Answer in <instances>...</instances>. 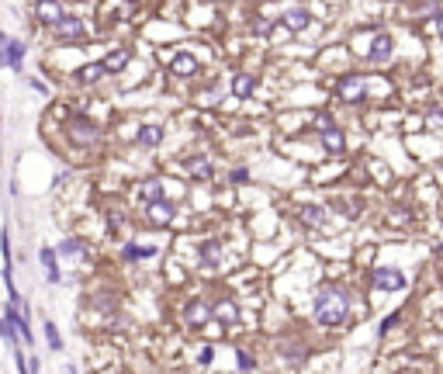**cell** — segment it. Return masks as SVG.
<instances>
[{
    "label": "cell",
    "mask_w": 443,
    "mask_h": 374,
    "mask_svg": "<svg viewBox=\"0 0 443 374\" xmlns=\"http://www.w3.org/2000/svg\"><path fill=\"white\" fill-rule=\"evenodd\" d=\"M350 312H354V298L343 284H322L312 298V319L322 326V329H340L350 322Z\"/></svg>",
    "instance_id": "1"
},
{
    "label": "cell",
    "mask_w": 443,
    "mask_h": 374,
    "mask_svg": "<svg viewBox=\"0 0 443 374\" xmlns=\"http://www.w3.org/2000/svg\"><path fill=\"white\" fill-rule=\"evenodd\" d=\"M59 132H63L66 146H73V149H80V153H93V149L104 142V128H100L90 114H80V111L66 114V121H63Z\"/></svg>",
    "instance_id": "2"
},
{
    "label": "cell",
    "mask_w": 443,
    "mask_h": 374,
    "mask_svg": "<svg viewBox=\"0 0 443 374\" xmlns=\"http://www.w3.org/2000/svg\"><path fill=\"white\" fill-rule=\"evenodd\" d=\"M45 35H49L56 45H84L90 38V28L80 14H66V17H63L59 24H52Z\"/></svg>",
    "instance_id": "3"
},
{
    "label": "cell",
    "mask_w": 443,
    "mask_h": 374,
    "mask_svg": "<svg viewBox=\"0 0 443 374\" xmlns=\"http://www.w3.org/2000/svg\"><path fill=\"white\" fill-rule=\"evenodd\" d=\"M24 59H28V42L24 38H14L7 31H0V70L21 77L24 73Z\"/></svg>",
    "instance_id": "4"
},
{
    "label": "cell",
    "mask_w": 443,
    "mask_h": 374,
    "mask_svg": "<svg viewBox=\"0 0 443 374\" xmlns=\"http://www.w3.org/2000/svg\"><path fill=\"white\" fill-rule=\"evenodd\" d=\"M333 94H336L343 104H363L367 94H370V87H367V77H363V73H343V77L333 84Z\"/></svg>",
    "instance_id": "5"
},
{
    "label": "cell",
    "mask_w": 443,
    "mask_h": 374,
    "mask_svg": "<svg viewBox=\"0 0 443 374\" xmlns=\"http://www.w3.org/2000/svg\"><path fill=\"white\" fill-rule=\"evenodd\" d=\"M174 218H177V201H170V197L142 204V225L146 229H167Z\"/></svg>",
    "instance_id": "6"
},
{
    "label": "cell",
    "mask_w": 443,
    "mask_h": 374,
    "mask_svg": "<svg viewBox=\"0 0 443 374\" xmlns=\"http://www.w3.org/2000/svg\"><path fill=\"white\" fill-rule=\"evenodd\" d=\"M66 14L70 10H66L63 0H31V24L42 28V31H49L52 24H59Z\"/></svg>",
    "instance_id": "7"
},
{
    "label": "cell",
    "mask_w": 443,
    "mask_h": 374,
    "mask_svg": "<svg viewBox=\"0 0 443 374\" xmlns=\"http://www.w3.org/2000/svg\"><path fill=\"white\" fill-rule=\"evenodd\" d=\"M180 319H183L187 329H204V326H211V301H208V298H187Z\"/></svg>",
    "instance_id": "8"
},
{
    "label": "cell",
    "mask_w": 443,
    "mask_h": 374,
    "mask_svg": "<svg viewBox=\"0 0 443 374\" xmlns=\"http://www.w3.org/2000/svg\"><path fill=\"white\" fill-rule=\"evenodd\" d=\"M391 56H395V38H391L388 31H377V28H374V42H370V49L363 52V63H370V66H384Z\"/></svg>",
    "instance_id": "9"
},
{
    "label": "cell",
    "mask_w": 443,
    "mask_h": 374,
    "mask_svg": "<svg viewBox=\"0 0 443 374\" xmlns=\"http://www.w3.org/2000/svg\"><path fill=\"white\" fill-rule=\"evenodd\" d=\"M38 267H42V274H45V280L49 284H63V260H59V253H56V246H49V243H42L38 246Z\"/></svg>",
    "instance_id": "10"
},
{
    "label": "cell",
    "mask_w": 443,
    "mask_h": 374,
    "mask_svg": "<svg viewBox=\"0 0 443 374\" xmlns=\"http://www.w3.org/2000/svg\"><path fill=\"white\" fill-rule=\"evenodd\" d=\"M163 139H167V128H163L160 121H142V125L135 128V135H132V142H135L139 149H160Z\"/></svg>",
    "instance_id": "11"
},
{
    "label": "cell",
    "mask_w": 443,
    "mask_h": 374,
    "mask_svg": "<svg viewBox=\"0 0 443 374\" xmlns=\"http://www.w3.org/2000/svg\"><path fill=\"white\" fill-rule=\"evenodd\" d=\"M370 284L377 287V291H402L409 278L398 271V267H374L370 271Z\"/></svg>",
    "instance_id": "12"
},
{
    "label": "cell",
    "mask_w": 443,
    "mask_h": 374,
    "mask_svg": "<svg viewBox=\"0 0 443 374\" xmlns=\"http://www.w3.org/2000/svg\"><path fill=\"white\" fill-rule=\"evenodd\" d=\"M104 77H107V70H104V63H100V59H93V63H84V66H77V70L70 73V80H73L77 87H84V91L97 87Z\"/></svg>",
    "instance_id": "13"
},
{
    "label": "cell",
    "mask_w": 443,
    "mask_h": 374,
    "mask_svg": "<svg viewBox=\"0 0 443 374\" xmlns=\"http://www.w3.org/2000/svg\"><path fill=\"white\" fill-rule=\"evenodd\" d=\"M56 253H59V260H73V264L90 260V246L80 239V236H63V239L56 243Z\"/></svg>",
    "instance_id": "14"
},
{
    "label": "cell",
    "mask_w": 443,
    "mask_h": 374,
    "mask_svg": "<svg viewBox=\"0 0 443 374\" xmlns=\"http://www.w3.org/2000/svg\"><path fill=\"white\" fill-rule=\"evenodd\" d=\"M280 21H284V28H287L291 35H298V31H305V28L312 24V10H308L305 3H291V7H284Z\"/></svg>",
    "instance_id": "15"
},
{
    "label": "cell",
    "mask_w": 443,
    "mask_h": 374,
    "mask_svg": "<svg viewBox=\"0 0 443 374\" xmlns=\"http://www.w3.org/2000/svg\"><path fill=\"white\" fill-rule=\"evenodd\" d=\"M298 222H301L305 229H326V225H329V208L319 204V201H308V204H301Z\"/></svg>",
    "instance_id": "16"
},
{
    "label": "cell",
    "mask_w": 443,
    "mask_h": 374,
    "mask_svg": "<svg viewBox=\"0 0 443 374\" xmlns=\"http://www.w3.org/2000/svg\"><path fill=\"white\" fill-rule=\"evenodd\" d=\"M100 63H104V70H107V77H118V73H125V66L132 63V49H128V45H118V49H107V52L100 56Z\"/></svg>",
    "instance_id": "17"
},
{
    "label": "cell",
    "mask_w": 443,
    "mask_h": 374,
    "mask_svg": "<svg viewBox=\"0 0 443 374\" xmlns=\"http://www.w3.org/2000/svg\"><path fill=\"white\" fill-rule=\"evenodd\" d=\"M315 135H319V146H322L326 153H333V156L347 153V135L336 128V121H333V125H326V128H319Z\"/></svg>",
    "instance_id": "18"
},
{
    "label": "cell",
    "mask_w": 443,
    "mask_h": 374,
    "mask_svg": "<svg viewBox=\"0 0 443 374\" xmlns=\"http://www.w3.org/2000/svg\"><path fill=\"white\" fill-rule=\"evenodd\" d=\"M3 322H7V326H14V329L21 333V343H24V347H31V343H35V329H31V319H28V315H21L14 305H7V308H3Z\"/></svg>",
    "instance_id": "19"
},
{
    "label": "cell",
    "mask_w": 443,
    "mask_h": 374,
    "mask_svg": "<svg viewBox=\"0 0 443 374\" xmlns=\"http://www.w3.org/2000/svg\"><path fill=\"white\" fill-rule=\"evenodd\" d=\"M222 257H225V246H222L218 239H204V243L197 246V264H201L204 271H215V267L222 264Z\"/></svg>",
    "instance_id": "20"
},
{
    "label": "cell",
    "mask_w": 443,
    "mask_h": 374,
    "mask_svg": "<svg viewBox=\"0 0 443 374\" xmlns=\"http://www.w3.org/2000/svg\"><path fill=\"white\" fill-rule=\"evenodd\" d=\"M211 319L222 322L225 329H232V326L239 322V305H236V298H218V301L211 305Z\"/></svg>",
    "instance_id": "21"
},
{
    "label": "cell",
    "mask_w": 443,
    "mask_h": 374,
    "mask_svg": "<svg viewBox=\"0 0 443 374\" xmlns=\"http://www.w3.org/2000/svg\"><path fill=\"white\" fill-rule=\"evenodd\" d=\"M135 197H139L142 204L160 201V197H167V184H163L160 177H142V181L135 184Z\"/></svg>",
    "instance_id": "22"
},
{
    "label": "cell",
    "mask_w": 443,
    "mask_h": 374,
    "mask_svg": "<svg viewBox=\"0 0 443 374\" xmlns=\"http://www.w3.org/2000/svg\"><path fill=\"white\" fill-rule=\"evenodd\" d=\"M170 73H174V77H194V73H197V56L187 52V49L174 52V56H170Z\"/></svg>",
    "instance_id": "23"
},
{
    "label": "cell",
    "mask_w": 443,
    "mask_h": 374,
    "mask_svg": "<svg viewBox=\"0 0 443 374\" xmlns=\"http://www.w3.org/2000/svg\"><path fill=\"white\" fill-rule=\"evenodd\" d=\"M183 167H187V177H194V181H211V174H215V163H211L204 153L190 156Z\"/></svg>",
    "instance_id": "24"
},
{
    "label": "cell",
    "mask_w": 443,
    "mask_h": 374,
    "mask_svg": "<svg viewBox=\"0 0 443 374\" xmlns=\"http://www.w3.org/2000/svg\"><path fill=\"white\" fill-rule=\"evenodd\" d=\"M118 257H121V264H139V260H153V257H156V246H139V243H121Z\"/></svg>",
    "instance_id": "25"
},
{
    "label": "cell",
    "mask_w": 443,
    "mask_h": 374,
    "mask_svg": "<svg viewBox=\"0 0 443 374\" xmlns=\"http://www.w3.org/2000/svg\"><path fill=\"white\" fill-rule=\"evenodd\" d=\"M42 336H45V347H49L52 354H63V333H59V326H56L52 319L42 322Z\"/></svg>",
    "instance_id": "26"
},
{
    "label": "cell",
    "mask_w": 443,
    "mask_h": 374,
    "mask_svg": "<svg viewBox=\"0 0 443 374\" xmlns=\"http://www.w3.org/2000/svg\"><path fill=\"white\" fill-rule=\"evenodd\" d=\"M253 91H257V77H253V73H236V77H232V94H236L239 100H246Z\"/></svg>",
    "instance_id": "27"
},
{
    "label": "cell",
    "mask_w": 443,
    "mask_h": 374,
    "mask_svg": "<svg viewBox=\"0 0 443 374\" xmlns=\"http://www.w3.org/2000/svg\"><path fill=\"white\" fill-rule=\"evenodd\" d=\"M0 257H3V271H14V246H10V229H0Z\"/></svg>",
    "instance_id": "28"
},
{
    "label": "cell",
    "mask_w": 443,
    "mask_h": 374,
    "mask_svg": "<svg viewBox=\"0 0 443 374\" xmlns=\"http://www.w3.org/2000/svg\"><path fill=\"white\" fill-rule=\"evenodd\" d=\"M305 357H308V347H301V343H284V361H287L291 368L305 364Z\"/></svg>",
    "instance_id": "29"
},
{
    "label": "cell",
    "mask_w": 443,
    "mask_h": 374,
    "mask_svg": "<svg viewBox=\"0 0 443 374\" xmlns=\"http://www.w3.org/2000/svg\"><path fill=\"white\" fill-rule=\"evenodd\" d=\"M426 128L443 132V104H430V111H426Z\"/></svg>",
    "instance_id": "30"
},
{
    "label": "cell",
    "mask_w": 443,
    "mask_h": 374,
    "mask_svg": "<svg viewBox=\"0 0 443 374\" xmlns=\"http://www.w3.org/2000/svg\"><path fill=\"white\" fill-rule=\"evenodd\" d=\"M398 322H402V312H398V308H395V312H388V315L377 322V336H388V333H391Z\"/></svg>",
    "instance_id": "31"
},
{
    "label": "cell",
    "mask_w": 443,
    "mask_h": 374,
    "mask_svg": "<svg viewBox=\"0 0 443 374\" xmlns=\"http://www.w3.org/2000/svg\"><path fill=\"white\" fill-rule=\"evenodd\" d=\"M236 364H239V371H253V368H257V357H253V350L239 347V350H236Z\"/></svg>",
    "instance_id": "32"
},
{
    "label": "cell",
    "mask_w": 443,
    "mask_h": 374,
    "mask_svg": "<svg viewBox=\"0 0 443 374\" xmlns=\"http://www.w3.org/2000/svg\"><path fill=\"white\" fill-rule=\"evenodd\" d=\"M336 208H340V211H343V215H347V218H356V215H360V208H363V204H360V201H356V197H340V201H336Z\"/></svg>",
    "instance_id": "33"
},
{
    "label": "cell",
    "mask_w": 443,
    "mask_h": 374,
    "mask_svg": "<svg viewBox=\"0 0 443 374\" xmlns=\"http://www.w3.org/2000/svg\"><path fill=\"white\" fill-rule=\"evenodd\" d=\"M250 28H253V35H270V31H273V21H270V17H264V14H257Z\"/></svg>",
    "instance_id": "34"
},
{
    "label": "cell",
    "mask_w": 443,
    "mask_h": 374,
    "mask_svg": "<svg viewBox=\"0 0 443 374\" xmlns=\"http://www.w3.org/2000/svg\"><path fill=\"white\" fill-rule=\"evenodd\" d=\"M211 361H215V347H211V343H204V347L197 350V364H201V368H208Z\"/></svg>",
    "instance_id": "35"
},
{
    "label": "cell",
    "mask_w": 443,
    "mask_h": 374,
    "mask_svg": "<svg viewBox=\"0 0 443 374\" xmlns=\"http://www.w3.org/2000/svg\"><path fill=\"white\" fill-rule=\"evenodd\" d=\"M28 87H31V91L35 94H42V97H49V84H45V80H38V77H28Z\"/></svg>",
    "instance_id": "36"
},
{
    "label": "cell",
    "mask_w": 443,
    "mask_h": 374,
    "mask_svg": "<svg viewBox=\"0 0 443 374\" xmlns=\"http://www.w3.org/2000/svg\"><path fill=\"white\" fill-rule=\"evenodd\" d=\"M229 181H232V184H246V181H250V170H246V167H236V170L229 174Z\"/></svg>",
    "instance_id": "37"
},
{
    "label": "cell",
    "mask_w": 443,
    "mask_h": 374,
    "mask_svg": "<svg viewBox=\"0 0 443 374\" xmlns=\"http://www.w3.org/2000/svg\"><path fill=\"white\" fill-rule=\"evenodd\" d=\"M14 364H17V374H31V371H28V361H24V350H21V347L14 350Z\"/></svg>",
    "instance_id": "38"
},
{
    "label": "cell",
    "mask_w": 443,
    "mask_h": 374,
    "mask_svg": "<svg viewBox=\"0 0 443 374\" xmlns=\"http://www.w3.org/2000/svg\"><path fill=\"white\" fill-rule=\"evenodd\" d=\"M70 177H73L70 170H59V174H56V181H52V187H63L66 181H70Z\"/></svg>",
    "instance_id": "39"
},
{
    "label": "cell",
    "mask_w": 443,
    "mask_h": 374,
    "mask_svg": "<svg viewBox=\"0 0 443 374\" xmlns=\"http://www.w3.org/2000/svg\"><path fill=\"white\" fill-rule=\"evenodd\" d=\"M433 21H437V31L443 35V10H437V17H433Z\"/></svg>",
    "instance_id": "40"
},
{
    "label": "cell",
    "mask_w": 443,
    "mask_h": 374,
    "mask_svg": "<svg viewBox=\"0 0 443 374\" xmlns=\"http://www.w3.org/2000/svg\"><path fill=\"white\" fill-rule=\"evenodd\" d=\"M63 374H80V371H77V364H66V368H63Z\"/></svg>",
    "instance_id": "41"
},
{
    "label": "cell",
    "mask_w": 443,
    "mask_h": 374,
    "mask_svg": "<svg viewBox=\"0 0 443 374\" xmlns=\"http://www.w3.org/2000/svg\"><path fill=\"white\" fill-rule=\"evenodd\" d=\"M0 333H3V315H0Z\"/></svg>",
    "instance_id": "42"
},
{
    "label": "cell",
    "mask_w": 443,
    "mask_h": 374,
    "mask_svg": "<svg viewBox=\"0 0 443 374\" xmlns=\"http://www.w3.org/2000/svg\"><path fill=\"white\" fill-rule=\"evenodd\" d=\"M440 167H443V163H440Z\"/></svg>",
    "instance_id": "43"
}]
</instances>
